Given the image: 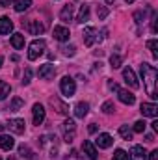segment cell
<instances>
[{"label":"cell","instance_id":"1","mask_svg":"<svg viewBox=\"0 0 158 160\" xmlns=\"http://www.w3.org/2000/svg\"><path fill=\"white\" fill-rule=\"evenodd\" d=\"M140 71H141V77H143V82H145V91L151 99H158V91H156V78H158V71L155 65L151 63H141L140 65Z\"/></svg>","mask_w":158,"mask_h":160},{"label":"cell","instance_id":"2","mask_svg":"<svg viewBox=\"0 0 158 160\" xmlns=\"http://www.w3.org/2000/svg\"><path fill=\"white\" fill-rule=\"evenodd\" d=\"M45 48H47V43L43 39H36L30 43V47H28V60H37L41 54L45 52Z\"/></svg>","mask_w":158,"mask_h":160},{"label":"cell","instance_id":"3","mask_svg":"<svg viewBox=\"0 0 158 160\" xmlns=\"http://www.w3.org/2000/svg\"><path fill=\"white\" fill-rule=\"evenodd\" d=\"M62 132H63V140L67 143H71L75 140V132H77V125L73 119H65L63 125H62Z\"/></svg>","mask_w":158,"mask_h":160},{"label":"cell","instance_id":"4","mask_svg":"<svg viewBox=\"0 0 158 160\" xmlns=\"http://www.w3.org/2000/svg\"><path fill=\"white\" fill-rule=\"evenodd\" d=\"M60 89H62V93L65 97H73L75 91H77V84H75V80L71 78V77H63V78L60 80Z\"/></svg>","mask_w":158,"mask_h":160},{"label":"cell","instance_id":"5","mask_svg":"<svg viewBox=\"0 0 158 160\" xmlns=\"http://www.w3.org/2000/svg\"><path fill=\"white\" fill-rule=\"evenodd\" d=\"M82 36H84V45L86 47H93V43L99 41V34H97V30L93 26H86Z\"/></svg>","mask_w":158,"mask_h":160},{"label":"cell","instance_id":"6","mask_svg":"<svg viewBox=\"0 0 158 160\" xmlns=\"http://www.w3.org/2000/svg\"><path fill=\"white\" fill-rule=\"evenodd\" d=\"M37 75H39V78H43V80H52L56 77V67H54L52 63H45V65L39 67Z\"/></svg>","mask_w":158,"mask_h":160},{"label":"cell","instance_id":"7","mask_svg":"<svg viewBox=\"0 0 158 160\" xmlns=\"http://www.w3.org/2000/svg\"><path fill=\"white\" fill-rule=\"evenodd\" d=\"M123 78H125V82H126L132 89H138V88H140V82H138L134 71H132L130 67H125V69H123Z\"/></svg>","mask_w":158,"mask_h":160},{"label":"cell","instance_id":"8","mask_svg":"<svg viewBox=\"0 0 158 160\" xmlns=\"http://www.w3.org/2000/svg\"><path fill=\"white\" fill-rule=\"evenodd\" d=\"M6 127H9V130H11V132H15V134H24L26 123H24V119L15 118V119H9V123H6Z\"/></svg>","mask_w":158,"mask_h":160},{"label":"cell","instance_id":"9","mask_svg":"<svg viewBox=\"0 0 158 160\" xmlns=\"http://www.w3.org/2000/svg\"><path fill=\"white\" fill-rule=\"evenodd\" d=\"M48 102H50V106H52L58 114H62V116H67V114H69V106H67L65 102H62L58 97H50Z\"/></svg>","mask_w":158,"mask_h":160},{"label":"cell","instance_id":"10","mask_svg":"<svg viewBox=\"0 0 158 160\" xmlns=\"http://www.w3.org/2000/svg\"><path fill=\"white\" fill-rule=\"evenodd\" d=\"M117 97H119V101H121L123 104H128V106L136 102V95L130 93L128 89H121V88H119L117 89Z\"/></svg>","mask_w":158,"mask_h":160},{"label":"cell","instance_id":"11","mask_svg":"<svg viewBox=\"0 0 158 160\" xmlns=\"http://www.w3.org/2000/svg\"><path fill=\"white\" fill-rule=\"evenodd\" d=\"M141 114L145 116V118H156L158 116V106L155 102H141Z\"/></svg>","mask_w":158,"mask_h":160},{"label":"cell","instance_id":"12","mask_svg":"<svg viewBox=\"0 0 158 160\" xmlns=\"http://www.w3.org/2000/svg\"><path fill=\"white\" fill-rule=\"evenodd\" d=\"M112 143H114V138L110 134H106V132L99 134V138L95 140V145L101 147V149H108V147H112Z\"/></svg>","mask_w":158,"mask_h":160},{"label":"cell","instance_id":"13","mask_svg":"<svg viewBox=\"0 0 158 160\" xmlns=\"http://www.w3.org/2000/svg\"><path fill=\"white\" fill-rule=\"evenodd\" d=\"M32 114H34V125H37V127H39L41 123L45 121V108H43V104L36 102V104H34V108H32Z\"/></svg>","mask_w":158,"mask_h":160},{"label":"cell","instance_id":"14","mask_svg":"<svg viewBox=\"0 0 158 160\" xmlns=\"http://www.w3.org/2000/svg\"><path fill=\"white\" fill-rule=\"evenodd\" d=\"M82 149H84V153L87 155V158H89V160H97V147H95V143H93V142L84 140Z\"/></svg>","mask_w":158,"mask_h":160},{"label":"cell","instance_id":"15","mask_svg":"<svg viewBox=\"0 0 158 160\" xmlns=\"http://www.w3.org/2000/svg\"><path fill=\"white\" fill-rule=\"evenodd\" d=\"M73 13H75L73 4H65V6L62 8V11H60V19H62L63 22H71V21H73Z\"/></svg>","mask_w":158,"mask_h":160},{"label":"cell","instance_id":"16","mask_svg":"<svg viewBox=\"0 0 158 160\" xmlns=\"http://www.w3.org/2000/svg\"><path fill=\"white\" fill-rule=\"evenodd\" d=\"M13 32V22L9 17H0V36H7Z\"/></svg>","mask_w":158,"mask_h":160},{"label":"cell","instance_id":"17","mask_svg":"<svg viewBox=\"0 0 158 160\" xmlns=\"http://www.w3.org/2000/svg\"><path fill=\"white\" fill-rule=\"evenodd\" d=\"M26 28H28V32L32 34V36H39L45 32V26L41 24L39 21H28L26 22Z\"/></svg>","mask_w":158,"mask_h":160},{"label":"cell","instance_id":"18","mask_svg":"<svg viewBox=\"0 0 158 160\" xmlns=\"http://www.w3.org/2000/svg\"><path fill=\"white\" fill-rule=\"evenodd\" d=\"M130 160H147V153L141 145H134L130 149Z\"/></svg>","mask_w":158,"mask_h":160},{"label":"cell","instance_id":"19","mask_svg":"<svg viewBox=\"0 0 158 160\" xmlns=\"http://www.w3.org/2000/svg\"><path fill=\"white\" fill-rule=\"evenodd\" d=\"M69 28H65V26H54V39L58 41H67L69 39Z\"/></svg>","mask_w":158,"mask_h":160},{"label":"cell","instance_id":"20","mask_svg":"<svg viewBox=\"0 0 158 160\" xmlns=\"http://www.w3.org/2000/svg\"><path fill=\"white\" fill-rule=\"evenodd\" d=\"M0 147L4 151H11L15 147V140L11 136H7V134H0Z\"/></svg>","mask_w":158,"mask_h":160},{"label":"cell","instance_id":"21","mask_svg":"<svg viewBox=\"0 0 158 160\" xmlns=\"http://www.w3.org/2000/svg\"><path fill=\"white\" fill-rule=\"evenodd\" d=\"M87 112H89V104H87V102H78V104L75 106V116L80 118V119H84V118L87 116Z\"/></svg>","mask_w":158,"mask_h":160},{"label":"cell","instance_id":"22","mask_svg":"<svg viewBox=\"0 0 158 160\" xmlns=\"http://www.w3.org/2000/svg\"><path fill=\"white\" fill-rule=\"evenodd\" d=\"M30 6H32V0H13V8H15V11H19V13L26 11Z\"/></svg>","mask_w":158,"mask_h":160},{"label":"cell","instance_id":"23","mask_svg":"<svg viewBox=\"0 0 158 160\" xmlns=\"http://www.w3.org/2000/svg\"><path fill=\"white\" fill-rule=\"evenodd\" d=\"M19 153H21V157H24V158H28V160H36V153L28 147V145H19Z\"/></svg>","mask_w":158,"mask_h":160},{"label":"cell","instance_id":"24","mask_svg":"<svg viewBox=\"0 0 158 160\" xmlns=\"http://www.w3.org/2000/svg\"><path fill=\"white\" fill-rule=\"evenodd\" d=\"M9 93H11V86L6 80H0V101H6Z\"/></svg>","mask_w":158,"mask_h":160},{"label":"cell","instance_id":"25","mask_svg":"<svg viewBox=\"0 0 158 160\" xmlns=\"http://www.w3.org/2000/svg\"><path fill=\"white\" fill-rule=\"evenodd\" d=\"M11 45H13V48L21 50V48L24 47V36H22V34H13V36H11Z\"/></svg>","mask_w":158,"mask_h":160},{"label":"cell","instance_id":"26","mask_svg":"<svg viewBox=\"0 0 158 160\" xmlns=\"http://www.w3.org/2000/svg\"><path fill=\"white\" fill-rule=\"evenodd\" d=\"M89 19V6H82L80 8V13H78V17H77V22H80V24H84L86 21Z\"/></svg>","mask_w":158,"mask_h":160},{"label":"cell","instance_id":"27","mask_svg":"<svg viewBox=\"0 0 158 160\" xmlns=\"http://www.w3.org/2000/svg\"><path fill=\"white\" fill-rule=\"evenodd\" d=\"M22 106H24V101H22L21 97H15V99L11 101V104H9V110H11V112H19Z\"/></svg>","mask_w":158,"mask_h":160},{"label":"cell","instance_id":"28","mask_svg":"<svg viewBox=\"0 0 158 160\" xmlns=\"http://www.w3.org/2000/svg\"><path fill=\"white\" fill-rule=\"evenodd\" d=\"M119 134L123 140H132V130L128 128V125H121L119 127Z\"/></svg>","mask_w":158,"mask_h":160},{"label":"cell","instance_id":"29","mask_svg":"<svg viewBox=\"0 0 158 160\" xmlns=\"http://www.w3.org/2000/svg\"><path fill=\"white\" fill-rule=\"evenodd\" d=\"M147 48L151 50V54H153V58H158V41H156V39H151V41H147Z\"/></svg>","mask_w":158,"mask_h":160},{"label":"cell","instance_id":"30","mask_svg":"<svg viewBox=\"0 0 158 160\" xmlns=\"http://www.w3.org/2000/svg\"><path fill=\"white\" fill-rule=\"evenodd\" d=\"M121 63H123V58H121V56H117V54H112V56H110V65H112V69H119Z\"/></svg>","mask_w":158,"mask_h":160},{"label":"cell","instance_id":"31","mask_svg":"<svg viewBox=\"0 0 158 160\" xmlns=\"http://www.w3.org/2000/svg\"><path fill=\"white\" fill-rule=\"evenodd\" d=\"M101 110H102L104 114H114V112H116V104H114L112 101H106V102L102 104V108H101Z\"/></svg>","mask_w":158,"mask_h":160},{"label":"cell","instance_id":"32","mask_svg":"<svg viewBox=\"0 0 158 160\" xmlns=\"http://www.w3.org/2000/svg\"><path fill=\"white\" fill-rule=\"evenodd\" d=\"M145 127H147V125H145V121H136L132 130H134V132H138V134H143V132H145Z\"/></svg>","mask_w":158,"mask_h":160},{"label":"cell","instance_id":"33","mask_svg":"<svg viewBox=\"0 0 158 160\" xmlns=\"http://www.w3.org/2000/svg\"><path fill=\"white\" fill-rule=\"evenodd\" d=\"M112 160H128V155H126V153H125L123 149H117V151L114 153Z\"/></svg>","mask_w":158,"mask_h":160},{"label":"cell","instance_id":"34","mask_svg":"<svg viewBox=\"0 0 158 160\" xmlns=\"http://www.w3.org/2000/svg\"><path fill=\"white\" fill-rule=\"evenodd\" d=\"M62 50H63L65 56H75V52H77L75 45H65V47H62Z\"/></svg>","mask_w":158,"mask_h":160},{"label":"cell","instance_id":"35","mask_svg":"<svg viewBox=\"0 0 158 160\" xmlns=\"http://www.w3.org/2000/svg\"><path fill=\"white\" fill-rule=\"evenodd\" d=\"M65 160H82V157H80V153L77 151V149H71L69 155L65 157Z\"/></svg>","mask_w":158,"mask_h":160},{"label":"cell","instance_id":"36","mask_svg":"<svg viewBox=\"0 0 158 160\" xmlns=\"http://www.w3.org/2000/svg\"><path fill=\"white\" fill-rule=\"evenodd\" d=\"M30 80H32V69H30V67H26L24 77H22V84H24V86H28V84H30Z\"/></svg>","mask_w":158,"mask_h":160},{"label":"cell","instance_id":"37","mask_svg":"<svg viewBox=\"0 0 158 160\" xmlns=\"http://www.w3.org/2000/svg\"><path fill=\"white\" fill-rule=\"evenodd\" d=\"M97 15H99V19H101V21H102V19H106V15H108V8H104V6L97 8Z\"/></svg>","mask_w":158,"mask_h":160},{"label":"cell","instance_id":"38","mask_svg":"<svg viewBox=\"0 0 158 160\" xmlns=\"http://www.w3.org/2000/svg\"><path fill=\"white\" fill-rule=\"evenodd\" d=\"M134 19H136L138 24H141V22L145 21V11H136V13H134Z\"/></svg>","mask_w":158,"mask_h":160},{"label":"cell","instance_id":"39","mask_svg":"<svg viewBox=\"0 0 158 160\" xmlns=\"http://www.w3.org/2000/svg\"><path fill=\"white\" fill-rule=\"evenodd\" d=\"M11 0H0V8H9Z\"/></svg>","mask_w":158,"mask_h":160},{"label":"cell","instance_id":"40","mask_svg":"<svg viewBox=\"0 0 158 160\" xmlns=\"http://www.w3.org/2000/svg\"><path fill=\"white\" fill-rule=\"evenodd\" d=\"M149 160H158V151H156V149H155V151L149 155Z\"/></svg>","mask_w":158,"mask_h":160},{"label":"cell","instance_id":"41","mask_svg":"<svg viewBox=\"0 0 158 160\" xmlns=\"http://www.w3.org/2000/svg\"><path fill=\"white\" fill-rule=\"evenodd\" d=\"M108 86H110V89H114V91H117L119 89V86L116 84V82H108Z\"/></svg>","mask_w":158,"mask_h":160},{"label":"cell","instance_id":"42","mask_svg":"<svg viewBox=\"0 0 158 160\" xmlns=\"http://www.w3.org/2000/svg\"><path fill=\"white\" fill-rule=\"evenodd\" d=\"M89 132H91V134H95V132H97V125H95V123H91V125H89Z\"/></svg>","mask_w":158,"mask_h":160},{"label":"cell","instance_id":"43","mask_svg":"<svg viewBox=\"0 0 158 160\" xmlns=\"http://www.w3.org/2000/svg\"><path fill=\"white\" fill-rule=\"evenodd\" d=\"M2 63H4V58H2V56H0V67H2Z\"/></svg>","mask_w":158,"mask_h":160},{"label":"cell","instance_id":"44","mask_svg":"<svg viewBox=\"0 0 158 160\" xmlns=\"http://www.w3.org/2000/svg\"><path fill=\"white\" fill-rule=\"evenodd\" d=\"M125 2H126V4H132V2H134V0H125Z\"/></svg>","mask_w":158,"mask_h":160},{"label":"cell","instance_id":"45","mask_svg":"<svg viewBox=\"0 0 158 160\" xmlns=\"http://www.w3.org/2000/svg\"><path fill=\"white\" fill-rule=\"evenodd\" d=\"M104 2H108V4H112V2H114V0H104Z\"/></svg>","mask_w":158,"mask_h":160},{"label":"cell","instance_id":"46","mask_svg":"<svg viewBox=\"0 0 158 160\" xmlns=\"http://www.w3.org/2000/svg\"><path fill=\"white\" fill-rule=\"evenodd\" d=\"M7 160H17V158H13V157H9V158H7Z\"/></svg>","mask_w":158,"mask_h":160},{"label":"cell","instance_id":"47","mask_svg":"<svg viewBox=\"0 0 158 160\" xmlns=\"http://www.w3.org/2000/svg\"><path fill=\"white\" fill-rule=\"evenodd\" d=\"M0 160H2V158H0Z\"/></svg>","mask_w":158,"mask_h":160}]
</instances>
